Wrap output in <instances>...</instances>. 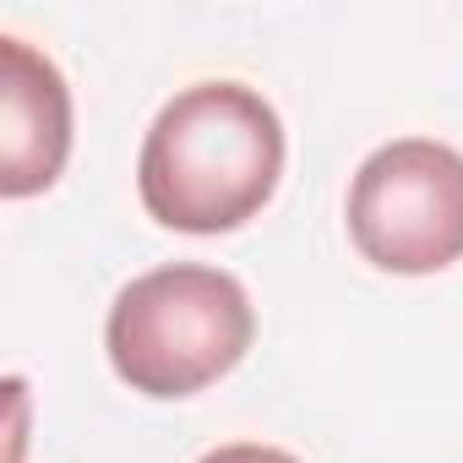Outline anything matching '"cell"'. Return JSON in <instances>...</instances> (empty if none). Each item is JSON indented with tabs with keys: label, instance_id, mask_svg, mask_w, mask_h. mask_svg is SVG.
Instances as JSON below:
<instances>
[{
	"label": "cell",
	"instance_id": "6da1fadb",
	"mask_svg": "<svg viewBox=\"0 0 463 463\" xmlns=\"http://www.w3.org/2000/svg\"><path fill=\"white\" fill-rule=\"evenodd\" d=\"M284 153V120L257 88L196 82L153 115L137 158V191L164 229L229 235L273 202Z\"/></svg>",
	"mask_w": 463,
	"mask_h": 463
},
{
	"label": "cell",
	"instance_id": "7a4b0ae2",
	"mask_svg": "<svg viewBox=\"0 0 463 463\" xmlns=\"http://www.w3.org/2000/svg\"><path fill=\"white\" fill-rule=\"evenodd\" d=\"M257 338L251 295L235 273L169 262L131 279L104 322L115 376L142 398H191L229 376Z\"/></svg>",
	"mask_w": 463,
	"mask_h": 463
},
{
	"label": "cell",
	"instance_id": "3957f363",
	"mask_svg": "<svg viewBox=\"0 0 463 463\" xmlns=\"http://www.w3.org/2000/svg\"><path fill=\"white\" fill-rule=\"evenodd\" d=\"M349 241L382 273L452 268L463 257V153L430 137L376 147L349 185Z\"/></svg>",
	"mask_w": 463,
	"mask_h": 463
},
{
	"label": "cell",
	"instance_id": "277c9868",
	"mask_svg": "<svg viewBox=\"0 0 463 463\" xmlns=\"http://www.w3.org/2000/svg\"><path fill=\"white\" fill-rule=\"evenodd\" d=\"M71 158V88L28 39H0V196L23 202L61 180Z\"/></svg>",
	"mask_w": 463,
	"mask_h": 463
},
{
	"label": "cell",
	"instance_id": "5b68a950",
	"mask_svg": "<svg viewBox=\"0 0 463 463\" xmlns=\"http://www.w3.org/2000/svg\"><path fill=\"white\" fill-rule=\"evenodd\" d=\"M202 463H300V458L284 447H262V441H229V447H213Z\"/></svg>",
	"mask_w": 463,
	"mask_h": 463
}]
</instances>
